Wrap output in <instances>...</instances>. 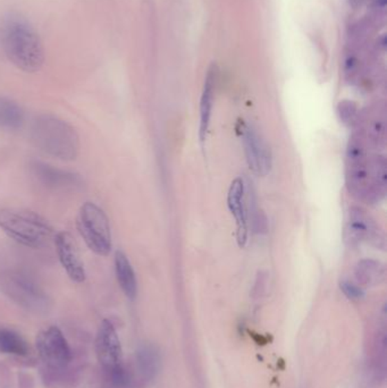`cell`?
Returning a JSON list of instances; mask_svg holds the SVG:
<instances>
[{
  "mask_svg": "<svg viewBox=\"0 0 387 388\" xmlns=\"http://www.w3.org/2000/svg\"><path fill=\"white\" fill-rule=\"evenodd\" d=\"M361 135L350 139L346 150V184L352 196L366 203L384 199L387 189L386 159L375 154Z\"/></svg>",
  "mask_w": 387,
  "mask_h": 388,
  "instance_id": "1",
  "label": "cell"
},
{
  "mask_svg": "<svg viewBox=\"0 0 387 388\" xmlns=\"http://www.w3.org/2000/svg\"><path fill=\"white\" fill-rule=\"evenodd\" d=\"M1 47L8 61L26 73H37L45 64L41 39L26 19L10 17L1 26Z\"/></svg>",
  "mask_w": 387,
  "mask_h": 388,
  "instance_id": "2",
  "label": "cell"
},
{
  "mask_svg": "<svg viewBox=\"0 0 387 388\" xmlns=\"http://www.w3.org/2000/svg\"><path fill=\"white\" fill-rule=\"evenodd\" d=\"M30 138L43 154L59 161H72L80 152V136L64 119L50 114L35 117Z\"/></svg>",
  "mask_w": 387,
  "mask_h": 388,
  "instance_id": "3",
  "label": "cell"
},
{
  "mask_svg": "<svg viewBox=\"0 0 387 388\" xmlns=\"http://www.w3.org/2000/svg\"><path fill=\"white\" fill-rule=\"evenodd\" d=\"M0 228L26 247H42L54 240L52 226L43 217L26 209L0 210Z\"/></svg>",
  "mask_w": 387,
  "mask_h": 388,
  "instance_id": "4",
  "label": "cell"
},
{
  "mask_svg": "<svg viewBox=\"0 0 387 388\" xmlns=\"http://www.w3.org/2000/svg\"><path fill=\"white\" fill-rule=\"evenodd\" d=\"M77 227L90 250L101 257L110 254L112 242L108 217L96 203H86L81 207Z\"/></svg>",
  "mask_w": 387,
  "mask_h": 388,
  "instance_id": "5",
  "label": "cell"
},
{
  "mask_svg": "<svg viewBox=\"0 0 387 388\" xmlns=\"http://www.w3.org/2000/svg\"><path fill=\"white\" fill-rule=\"evenodd\" d=\"M3 292L26 308L40 309L47 305V296L40 286L19 270H7L0 276Z\"/></svg>",
  "mask_w": 387,
  "mask_h": 388,
  "instance_id": "6",
  "label": "cell"
},
{
  "mask_svg": "<svg viewBox=\"0 0 387 388\" xmlns=\"http://www.w3.org/2000/svg\"><path fill=\"white\" fill-rule=\"evenodd\" d=\"M37 350L42 361L54 369H63L72 359L70 345L59 328H46L39 333L35 340Z\"/></svg>",
  "mask_w": 387,
  "mask_h": 388,
  "instance_id": "7",
  "label": "cell"
},
{
  "mask_svg": "<svg viewBox=\"0 0 387 388\" xmlns=\"http://www.w3.org/2000/svg\"><path fill=\"white\" fill-rule=\"evenodd\" d=\"M237 131L244 141L246 163L250 170L257 175L266 176L272 168V157L268 147L252 125L240 122Z\"/></svg>",
  "mask_w": 387,
  "mask_h": 388,
  "instance_id": "8",
  "label": "cell"
},
{
  "mask_svg": "<svg viewBox=\"0 0 387 388\" xmlns=\"http://www.w3.org/2000/svg\"><path fill=\"white\" fill-rule=\"evenodd\" d=\"M96 353L103 369L115 372L122 367V347L112 321H101L96 336Z\"/></svg>",
  "mask_w": 387,
  "mask_h": 388,
  "instance_id": "9",
  "label": "cell"
},
{
  "mask_svg": "<svg viewBox=\"0 0 387 388\" xmlns=\"http://www.w3.org/2000/svg\"><path fill=\"white\" fill-rule=\"evenodd\" d=\"M54 242L58 258L68 276L77 284L83 283L87 274L83 261L81 259L79 247L73 236L68 232H61L54 235Z\"/></svg>",
  "mask_w": 387,
  "mask_h": 388,
  "instance_id": "10",
  "label": "cell"
},
{
  "mask_svg": "<svg viewBox=\"0 0 387 388\" xmlns=\"http://www.w3.org/2000/svg\"><path fill=\"white\" fill-rule=\"evenodd\" d=\"M228 205L237 224V240L241 247L248 242V212L246 205V184L241 177H237L230 183L228 193Z\"/></svg>",
  "mask_w": 387,
  "mask_h": 388,
  "instance_id": "11",
  "label": "cell"
},
{
  "mask_svg": "<svg viewBox=\"0 0 387 388\" xmlns=\"http://www.w3.org/2000/svg\"><path fill=\"white\" fill-rule=\"evenodd\" d=\"M31 167L35 178L48 189L75 190L82 185V180L79 175L68 170H59L40 161H35Z\"/></svg>",
  "mask_w": 387,
  "mask_h": 388,
  "instance_id": "12",
  "label": "cell"
},
{
  "mask_svg": "<svg viewBox=\"0 0 387 388\" xmlns=\"http://www.w3.org/2000/svg\"><path fill=\"white\" fill-rule=\"evenodd\" d=\"M348 233L355 242H370L379 245L381 233L374 219L361 207L350 208Z\"/></svg>",
  "mask_w": 387,
  "mask_h": 388,
  "instance_id": "13",
  "label": "cell"
},
{
  "mask_svg": "<svg viewBox=\"0 0 387 388\" xmlns=\"http://www.w3.org/2000/svg\"><path fill=\"white\" fill-rule=\"evenodd\" d=\"M362 124L361 138L373 150L384 148L386 143V117L381 110H371L365 117L359 119L358 125Z\"/></svg>",
  "mask_w": 387,
  "mask_h": 388,
  "instance_id": "14",
  "label": "cell"
},
{
  "mask_svg": "<svg viewBox=\"0 0 387 388\" xmlns=\"http://www.w3.org/2000/svg\"><path fill=\"white\" fill-rule=\"evenodd\" d=\"M215 88H216V70L211 68L206 76L205 84L202 89L201 99H200V117H199V139L205 142L210 126L211 112L214 107Z\"/></svg>",
  "mask_w": 387,
  "mask_h": 388,
  "instance_id": "15",
  "label": "cell"
},
{
  "mask_svg": "<svg viewBox=\"0 0 387 388\" xmlns=\"http://www.w3.org/2000/svg\"><path fill=\"white\" fill-rule=\"evenodd\" d=\"M115 273L123 293L130 300H135L138 294V282L130 260L122 251L115 254Z\"/></svg>",
  "mask_w": 387,
  "mask_h": 388,
  "instance_id": "16",
  "label": "cell"
},
{
  "mask_svg": "<svg viewBox=\"0 0 387 388\" xmlns=\"http://www.w3.org/2000/svg\"><path fill=\"white\" fill-rule=\"evenodd\" d=\"M355 278L361 285H378L385 278L384 266L377 260H360L355 267Z\"/></svg>",
  "mask_w": 387,
  "mask_h": 388,
  "instance_id": "17",
  "label": "cell"
},
{
  "mask_svg": "<svg viewBox=\"0 0 387 388\" xmlns=\"http://www.w3.org/2000/svg\"><path fill=\"white\" fill-rule=\"evenodd\" d=\"M22 107L14 100L0 96V127L5 130H17L24 123Z\"/></svg>",
  "mask_w": 387,
  "mask_h": 388,
  "instance_id": "18",
  "label": "cell"
},
{
  "mask_svg": "<svg viewBox=\"0 0 387 388\" xmlns=\"http://www.w3.org/2000/svg\"><path fill=\"white\" fill-rule=\"evenodd\" d=\"M0 351L7 354L23 356L29 353V345L17 331L0 329Z\"/></svg>",
  "mask_w": 387,
  "mask_h": 388,
  "instance_id": "19",
  "label": "cell"
},
{
  "mask_svg": "<svg viewBox=\"0 0 387 388\" xmlns=\"http://www.w3.org/2000/svg\"><path fill=\"white\" fill-rule=\"evenodd\" d=\"M138 365L144 378H154L157 375L160 365L157 350L151 345L141 347L138 351Z\"/></svg>",
  "mask_w": 387,
  "mask_h": 388,
  "instance_id": "20",
  "label": "cell"
},
{
  "mask_svg": "<svg viewBox=\"0 0 387 388\" xmlns=\"http://www.w3.org/2000/svg\"><path fill=\"white\" fill-rule=\"evenodd\" d=\"M337 112H339V119L342 121L343 124H346L349 127L358 125L360 114H359L358 108L355 106V103L352 101H341L337 107Z\"/></svg>",
  "mask_w": 387,
  "mask_h": 388,
  "instance_id": "21",
  "label": "cell"
},
{
  "mask_svg": "<svg viewBox=\"0 0 387 388\" xmlns=\"http://www.w3.org/2000/svg\"><path fill=\"white\" fill-rule=\"evenodd\" d=\"M341 289L351 300H359V298H361L362 296H365V293H364L360 286L353 284V283L348 282V280L341 283Z\"/></svg>",
  "mask_w": 387,
  "mask_h": 388,
  "instance_id": "22",
  "label": "cell"
}]
</instances>
